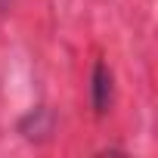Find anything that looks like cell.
Here are the masks:
<instances>
[{
  "mask_svg": "<svg viewBox=\"0 0 158 158\" xmlns=\"http://www.w3.org/2000/svg\"><path fill=\"white\" fill-rule=\"evenodd\" d=\"M90 96H93V109L96 115H106L112 106V68L106 62L93 65V77H90Z\"/></svg>",
  "mask_w": 158,
  "mask_h": 158,
  "instance_id": "obj_1",
  "label": "cell"
},
{
  "mask_svg": "<svg viewBox=\"0 0 158 158\" xmlns=\"http://www.w3.org/2000/svg\"><path fill=\"white\" fill-rule=\"evenodd\" d=\"M19 130H22L28 139H47L50 130H53V115H50L47 109H34V112L19 124Z\"/></svg>",
  "mask_w": 158,
  "mask_h": 158,
  "instance_id": "obj_2",
  "label": "cell"
}]
</instances>
